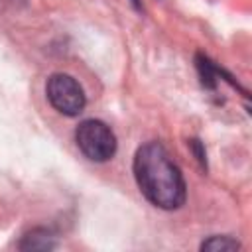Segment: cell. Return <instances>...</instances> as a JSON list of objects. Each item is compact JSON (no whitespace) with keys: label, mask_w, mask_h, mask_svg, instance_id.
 <instances>
[{"label":"cell","mask_w":252,"mask_h":252,"mask_svg":"<svg viewBox=\"0 0 252 252\" xmlns=\"http://www.w3.org/2000/svg\"><path fill=\"white\" fill-rule=\"evenodd\" d=\"M134 177L144 197L165 211L179 209L185 203V181L159 142H148L134 156Z\"/></svg>","instance_id":"obj_1"},{"label":"cell","mask_w":252,"mask_h":252,"mask_svg":"<svg viewBox=\"0 0 252 252\" xmlns=\"http://www.w3.org/2000/svg\"><path fill=\"white\" fill-rule=\"evenodd\" d=\"M75 142L93 161H108L116 154V136L102 120H83L75 130Z\"/></svg>","instance_id":"obj_2"},{"label":"cell","mask_w":252,"mask_h":252,"mask_svg":"<svg viewBox=\"0 0 252 252\" xmlns=\"http://www.w3.org/2000/svg\"><path fill=\"white\" fill-rule=\"evenodd\" d=\"M45 94H47L49 104L65 116H77L79 112H83L85 102H87L79 81L65 73H53L47 79Z\"/></svg>","instance_id":"obj_3"},{"label":"cell","mask_w":252,"mask_h":252,"mask_svg":"<svg viewBox=\"0 0 252 252\" xmlns=\"http://www.w3.org/2000/svg\"><path fill=\"white\" fill-rule=\"evenodd\" d=\"M55 240L53 236L43 230V228H35L32 230L30 234L24 236V240L20 242V248L22 250H49V248H55Z\"/></svg>","instance_id":"obj_4"},{"label":"cell","mask_w":252,"mask_h":252,"mask_svg":"<svg viewBox=\"0 0 252 252\" xmlns=\"http://www.w3.org/2000/svg\"><path fill=\"white\" fill-rule=\"evenodd\" d=\"M240 244L230 238V236H211L201 244V250H211V252H226V250H238Z\"/></svg>","instance_id":"obj_5"}]
</instances>
